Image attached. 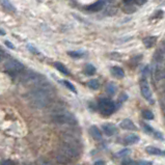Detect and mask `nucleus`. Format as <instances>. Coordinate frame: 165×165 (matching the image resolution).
I'll list each match as a JSON object with an SVG mask.
<instances>
[{"mask_svg": "<svg viewBox=\"0 0 165 165\" xmlns=\"http://www.w3.org/2000/svg\"><path fill=\"white\" fill-rule=\"evenodd\" d=\"M155 78L156 80H163L165 79V68H159L155 72Z\"/></svg>", "mask_w": 165, "mask_h": 165, "instance_id": "obj_17", "label": "nucleus"}, {"mask_svg": "<svg viewBox=\"0 0 165 165\" xmlns=\"http://www.w3.org/2000/svg\"><path fill=\"white\" fill-rule=\"evenodd\" d=\"M159 4H165V0H158Z\"/></svg>", "mask_w": 165, "mask_h": 165, "instance_id": "obj_43", "label": "nucleus"}, {"mask_svg": "<svg viewBox=\"0 0 165 165\" xmlns=\"http://www.w3.org/2000/svg\"><path fill=\"white\" fill-rule=\"evenodd\" d=\"M68 54L72 56L73 58H80L84 55V53L81 51H70V52H68Z\"/></svg>", "mask_w": 165, "mask_h": 165, "instance_id": "obj_24", "label": "nucleus"}, {"mask_svg": "<svg viewBox=\"0 0 165 165\" xmlns=\"http://www.w3.org/2000/svg\"><path fill=\"white\" fill-rule=\"evenodd\" d=\"M161 107H162L163 110H165V95L161 98Z\"/></svg>", "mask_w": 165, "mask_h": 165, "instance_id": "obj_34", "label": "nucleus"}, {"mask_svg": "<svg viewBox=\"0 0 165 165\" xmlns=\"http://www.w3.org/2000/svg\"><path fill=\"white\" fill-rule=\"evenodd\" d=\"M28 48H29V50L31 51V52H33V53H35V54H38V51L36 50L34 47H32V46H30V45H28Z\"/></svg>", "mask_w": 165, "mask_h": 165, "instance_id": "obj_37", "label": "nucleus"}, {"mask_svg": "<svg viewBox=\"0 0 165 165\" xmlns=\"http://www.w3.org/2000/svg\"><path fill=\"white\" fill-rule=\"evenodd\" d=\"M58 151L62 152V154H64L66 156H68L71 160L77 158V157H79V155H80V148H77V146L64 143V142H62Z\"/></svg>", "mask_w": 165, "mask_h": 165, "instance_id": "obj_6", "label": "nucleus"}, {"mask_svg": "<svg viewBox=\"0 0 165 165\" xmlns=\"http://www.w3.org/2000/svg\"><path fill=\"white\" fill-rule=\"evenodd\" d=\"M99 109L102 114L110 115L114 112L115 105L111 100L107 99V98H103L99 101Z\"/></svg>", "mask_w": 165, "mask_h": 165, "instance_id": "obj_5", "label": "nucleus"}, {"mask_svg": "<svg viewBox=\"0 0 165 165\" xmlns=\"http://www.w3.org/2000/svg\"><path fill=\"white\" fill-rule=\"evenodd\" d=\"M115 13H117V9H115V7H111V5H108V7H106V11H105V14H106V15L113 16Z\"/></svg>", "mask_w": 165, "mask_h": 165, "instance_id": "obj_27", "label": "nucleus"}, {"mask_svg": "<svg viewBox=\"0 0 165 165\" xmlns=\"http://www.w3.org/2000/svg\"><path fill=\"white\" fill-rule=\"evenodd\" d=\"M160 50L162 51V52H163V53H164V54H165V42H164V43H163V44H162V46H161V49H160Z\"/></svg>", "mask_w": 165, "mask_h": 165, "instance_id": "obj_42", "label": "nucleus"}, {"mask_svg": "<svg viewBox=\"0 0 165 165\" xmlns=\"http://www.w3.org/2000/svg\"><path fill=\"white\" fill-rule=\"evenodd\" d=\"M146 1H148V0H136V3H137L138 5H143L144 3H146Z\"/></svg>", "mask_w": 165, "mask_h": 165, "instance_id": "obj_38", "label": "nucleus"}, {"mask_svg": "<svg viewBox=\"0 0 165 165\" xmlns=\"http://www.w3.org/2000/svg\"><path fill=\"white\" fill-rule=\"evenodd\" d=\"M53 93H54V89L51 86V84L45 81L32 88V90L28 93V100L34 107L45 108L50 104Z\"/></svg>", "mask_w": 165, "mask_h": 165, "instance_id": "obj_1", "label": "nucleus"}, {"mask_svg": "<svg viewBox=\"0 0 165 165\" xmlns=\"http://www.w3.org/2000/svg\"><path fill=\"white\" fill-rule=\"evenodd\" d=\"M145 151H146V153H148V154L157 155V156H158V155H162L163 154V152L160 150V148H155V146H148V148H145Z\"/></svg>", "mask_w": 165, "mask_h": 165, "instance_id": "obj_19", "label": "nucleus"}, {"mask_svg": "<svg viewBox=\"0 0 165 165\" xmlns=\"http://www.w3.org/2000/svg\"><path fill=\"white\" fill-rule=\"evenodd\" d=\"M164 87H165V84H164Z\"/></svg>", "mask_w": 165, "mask_h": 165, "instance_id": "obj_46", "label": "nucleus"}, {"mask_svg": "<svg viewBox=\"0 0 165 165\" xmlns=\"http://www.w3.org/2000/svg\"><path fill=\"white\" fill-rule=\"evenodd\" d=\"M38 165H52V162H50L47 159H40L38 161Z\"/></svg>", "mask_w": 165, "mask_h": 165, "instance_id": "obj_29", "label": "nucleus"}, {"mask_svg": "<svg viewBox=\"0 0 165 165\" xmlns=\"http://www.w3.org/2000/svg\"><path fill=\"white\" fill-rule=\"evenodd\" d=\"M157 42V38L156 36H148L143 40V45L146 47V48H152Z\"/></svg>", "mask_w": 165, "mask_h": 165, "instance_id": "obj_16", "label": "nucleus"}, {"mask_svg": "<svg viewBox=\"0 0 165 165\" xmlns=\"http://www.w3.org/2000/svg\"><path fill=\"white\" fill-rule=\"evenodd\" d=\"M2 165H16V164H15V162H14V161L7 160V161H4V162H2Z\"/></svg>", "mask_w": 165, "mask_h": 165, "instance_id": "obj_35", "label": "nucleus"}, {"mask_svg": "<svg viewBox=\"0 0 165 165\" xmlns=\"http://www.w3.org/2000/svg\"><path fill=\"white\" fill-rule=\"evenodd\" d=\"M52 119L55 124H57L59 126L73 127L77 124V121L74 117V115L64 109L55 110L52 113Z\"/></svg>", "mask_w": 165, "mask_h": 165, "instance_id": "obj_2", "label": "nucleus"}, {"mask_svg": "<svg viewBox=\"0 0 165 165\" xmlns=\"http://www.w3.org/2000/svg\"><path fill=\"white\" fill-rule=\"evenodd\" d=\"M102 129L107 136H112L117 132V128L113 124H104Z\"/></svg>", "mask_w": 165, "mask_h": 165, "instance_id": "obj_8", "label": "nucleus"}, {"mask_svg": "<svg viewBox=\"0 0 165 165\" xmlns=\"http://www.w3.org/2000/svg\"><path fill=\"white\" fill-rule=\"evenodd\" d=\"M84 73L87 75V76H93L96 73V68L93 66V64H86L84 68Z\"/></svg>", "mask_w": 165, "mask_h": 165, "instance_id": "obj_21", "label": "nucleus"}, {"mask_svg": "<svg viewBox=\"0 0 165 165\" xmlns=\"http://www.w3.org/2000/svg\"><path fill=\"white\" fill-rule=\"evenodd\" d=\"M142 117L145 119H148V121L154 119V114H153V112L151 110H143V111H142Z\"/></svg>", "mask_w": 165, "mask_h": 165, "instance_id": "obj_26", "label": "nucleus"}, {"mask_svg": "<svg viewBox=\"0 0 165 165\" xmlns=\"http://www.w3.org/2000/svg\"><path fill=\"white\" fill-rule=\"evenodd\" d=\"M123 11H124V13H126V14H133V13H135L136 11H137V9H136L135 7H134L133 4H126L125 7H123Z\"/></svg>", "mask_w": 165, "mask_h": 165, "instance_id": "obj_22", "label": "nucleus"}, {"mask_svg": "<svg viewBox=\"0 0 165 165\" xmlns=\"http://www.w3.org/2000/svg\"><path fill=\"white\" fill-rule=\"evenodd\" d=\"M163 114H164V117H165V110H163Z\"/></svg>", "mask_w": 165, "mask_h": 165, "instance_id": "obj_45", "label": "nucleus"}, {"mask_svg": "<svg viewBox=\"0 0 165 165\" xmlns=\"http://www.w3.org/2000/svg\"><path fill=\"white\" fill-rule=\"evenodd\" d=\"M140 91H141V95L144 99L148 100L150 103H153L152 93H151L150 86H148L145 77H143V78L141 79V81H140Z\"/></svg>", "mask_w": 165, "mask_h": 165, "instance_id": "obj_7", "label": "nucleus"}, {"mask_svg": "<svg viewBox=\"0 0 165 165\" xmlns=\"http://www.w3.org/2000/svg\"><path fill=\"white\" fill-rule=\"evenodd\" d=\"M55 159H56V161H57L58 163H60V164H68V163H70L71 161H72L68 156L62 154V153L59 152V151H57V153H56Z\"/></svg>", "mask_w": 165, "mask_h": 165, "instance_id": "obj_10", "label": "nucleus"}, {"mask_svg": "<svg viewBox=\"0 0 165 165\" xmlns=\"http://www.w3.org/2000/svg\"><path fill=\"white\" fill-rule=\"evenodd\" d=\"M115 91H117V86L113 82H109L106 85V93L109 96H114Z\"/></svg>", "mask_w": 165, "mask_h": 165, "instance_id": "obj_18", "label": "nucleus"}, {"mask_svg": "<svg viewBox=\"0 0 165 165\" xmlns=\"http://www.w3.org/2000/svg\"><path fill=\"white\" fill-rule=\"evenodd\" d=\"M4 44H5V46H7V47H9V49H14V48H15V46H14V45L12 44V43L9 42V41H5V42H4Z\"/></svg>", "mask_w": 165, "mask_h": 165, "instance_id": "obj_32", "label": "nucleus"}, {"mask_svg": "<svg viewBox=\"0 0 165 165\" xmlns=\"http://www.w3.org/2000/svg\"><path fill=\"white\" fill-rule=\"evenodd\" d=\"M3 58H4V52L2 50H0V62H2Z\"/></svg>", "mask_w": 165, "mask_h": 165, "instance_id": "obj_39", "label": "nucleus"}, {"mask_svg": "<svg viewBox=\"0 0 165 165\" xmlns=\"http://www.w3.org/2000/svg\"><path fill=\"white\" fill-rule=\"evenodd\" d=\"M135 165H153V163L150 161H137L135 162Z\"/></svg>", "mask_w": 165, "mask_h": 165, "instance_id": "obj_31", "label": "nucleus"}, {"mask_svg": "<svg viewBox=\"0 0 165 165\" xmlns=\"http://www.w3.org/2000/svg\"><path fill=\"white\" fill-rule=\"evenodd\" d=\"M164 154H165V153H164Z\"/></svg>", "mask_w": 165, "mask_h": 165, "instance_id": "obj_47", "label": "nucleus"}, {"mask_svg": "<svg viewBox=\"0 0 165 165\" xmlns=\"http://www.w3.org/2000/svg\"><path fill=\"white\" fill-rule=\"evenodd\" d=\"M0 35H5V31L2 29H0Z\"/></svg>", "mask_w": 165, "mask_h": 165, "instance_id": "obj_44", "label": "nucleus"}, {"mask_svg": "<svg viewBox=\"0 0 165 165\" xmlns=\"http://www.w3.org/2000/svg\"><path fill=\"white\" fill-rule=\"evenodd\" d=\"M62 83H64V86L68 87V88L70 89L71 91H73V93H77V90H76V88H75V86L72 84V83L70 82V81H68V80H62Z\"/></svg>", "mask_w": 165, "mask_h": 165, "instance_id": "obj_25", "label": "nucleus"}, {"mask_svg": "<svg viewBox=\"0 0 165 165\" xmlns=\"http://www.w3.org/2000/svg\"><path fill=\"white\" fill-rule=\"evenodd\" d=\"M111 74L119 79L124 78V76H125V72H124V70L121 67H112L111 68Z\"/></svg>", "mask_w": 165, "mask_h": 165, "instance_id": "obj_15", "label": "nucleus"}, {"mask_svg": "<svg viewBox=\"0 0 165 165\" xmlns=\"http://www.w3.org/2000/svg\"><path fill=\"white\" fill-rule=\"evenodd\" d=\"M89 132H90V135L93 136V139L96 140H101L102 139V132L97 126H93L89 129Z\"/></svg>", "mask_w": 165, "mask_h": 165, "instance_id": "obj_13", "label": "nucleus"}, {"mask_svg": "<svg viewBox=\"0 0 165 165\" xmlns=\"http://www.w3.org/2000/svg\"><path fill=\"white\" fill-rule=\"evenodd\" d=\"M122 165H135V162L132 161L131 159H126L122 162Z\"/></svg>", "mask_w": 165, "mask_h": 165, "instance_id": "obj_30", "label": "nucleus"}, {"mask_svg": "<svg viewBox=\"0 0 165 165\" xmlns=\"http://www.w3.org/2000/svg\"><path fill=\"white\" fill-rule=\"evenodd\" d=\"M87 86L91 89H98L100 87V83L97 79H91L87 82Z\"/></svg>", "mask_w": 165, "mask_h": 165, "instance_id": "obj_23", "label": "nucleus"}, {"mask_svg": "<svg viewBox=\"0 0 165 165\" xmlns=\"http://www.w3.org/2000/svg\"><path fill=\"white\" fill-rule=\"evenodd\" d=\"M119 126H121V128H123V129L130 130V131H135V130H137V128L135 127L134 123L129 119H124V121H122Z\"/></svg>", "mask_w": 165, "mask_h": 165, "instance_id": "obj_9", "label": "nucleus"}, {"mask_svg": "<svg viewBox=\"0 0 165 165\" xmlns=\"http://www.w3.org/2000/svg\"><path fill=\"white\" fill-rule=\"evenodd\" d=\"M127 154H129V150H123V152H121V153H119V155H127Z\"/></svg>", "mask_w": 165, "mask_h": 165, "instance_id": "obj_40", "label": "nucleus"}, {"mask_svg": "<svg viewBox=\"0 0 165 165\" xmlns=\"http://www.w3.org/2000/svg\"><path fill=\"white\" fill-rule=\"evenodd\" d=\"M104 2V4H107V5H111L112 3H114L115 0H102Z\"/></svg>", "mask_w": 165, "mask_h": 165, "instance_id": "obj_33", "label": "nucleus"}, {"mask_svg": "<svg viewBox=\"0 0 165 165\" xmlns=\"http://www.w3.org/2000/svg\"><path fill=\"white\" fill-rule=\"evenodd\" d=\"M142 127L144 128V130H145L148 133H155V131L153 130V128L151 127V126H148V124H145V123H142Z\"/></svg>", "mask_w": 165, "mask_h": 165, "instance_id": "obj_28", "label": "nucleus"}, {"mask_svg": "<svg viewBox=\"0 0 165 165\" xmlns=\"http://www.w3.org/2000/svg\"><path fill=\"white\" fill-rule=\"evenodd\" d=\"M45 81H46V79H45L44 76L35 72H32V71H26L21 76V82L23 84L27 85V86L35 87L40 85L41 83L45 82Z\"/></svg>", "mask_w": 165, "mask_h": 165, "instance_id": "obj_3", "label": "nucleus"}, {"mask_svg": "<svg viewBox=\"0 0 165 165\" xmlns=\"http://www.w3.org/2000/svg\"><path fill=\"white\" fill-rule=\"evenodd\" d=\"M124 3L125 4H134V3H136V0H124Z\"/></svg>", "mask_w": 165, "mask_h": 165, "instance_id": "obj_36", "label": "nucleus"}, {"mask_svg": "<svg viewBox=\"0 0 165 165\" xmlns=\"http://www.w3.org/2000/svg\"><path fill=\"white\" fill-rule=\"evenodd\" d=\"M95 165H105V162L104 161H97L95 163Z\"/></svg>", "mask_w": 165, "mask_h": 165, "instance_id": "obj_41", "label": "nucleus"}, {"mask_svg": "<svg viewBox=\"0 0 165 165\" xmlns=\"http://www.w3.org/2000/svg\"><path fill=\"white\" fill-rule=\"evenodd\" d=\"M104 2L102 1V0H99V1H97V2H95L93 4H90V5H88V7H86V9L87 11H89V12H99V11H101L102 9L104 7Z\"/></svg>", "mask_w": 165, "mask_h": 165, "instance_id": "obj_12", "label": "nucleus"}, {"mask_svg": "<svg viewBox=\"0 0 165 165\" xmlns=\"http://www.w3.org/2000/svg\"><path fill=\"white\" fill-rule=\"evenodd\" d=\"M54 67L56 68V70H58L60 73H62V74H64V75H69V70L66 68V66H64L62 64H60V62H55Z\"/></svg>", "mask_w": 165, "mask_h": 165, "instance_id": "obj_20", "label": "nucleus"}, {"mask_svg": "<svg viewBox=\"0 0 165 165\" xmlns=\"http://www.w3.org/2000/svg\"><path fill=\"white\" fill-rule=\"evenodd\" d=\"M138 141H139V137H138L136 134H130V135L126 136V137L124 138V142H125L126 144H128V145L137 143Z\"/></svg>", "mask_w": 165, "mask_h": 165, "instance_id": "obj_14", "label": "nucleus"}, {"mask_svg": "<svg viewBox=\"0 0 165 165\" xmlns=\"http://www.w3.org/2000/svg\"><path fill=\"white\" fill-rule=\"evenodd\" d=\"M5 71L11 75L12 77H15V76H19L23 73L24 71V66L23 64H21L20 62L16 59H9L7 62H5Z\"/></svg>", "mask_w": 165, "mask_h": 165, "instance_id": "obj_4", "label": "nucleus"}, {"mask_svg": "<svg viewBox=\"0 0 165 165\" xmlns=\"http://www.w3.org/2000/svg\"><path fill=\"white\" fill-rule=\"evenodd\" d=\"M0 4L5 11L9 12V13H15L16 12V7H14L13 3L9 0H0Z\"/></svg>", "mask_w": 165, "mask_h": 165, "instance_id": "obj_11", "label": "nucleus"}]
</instances>
